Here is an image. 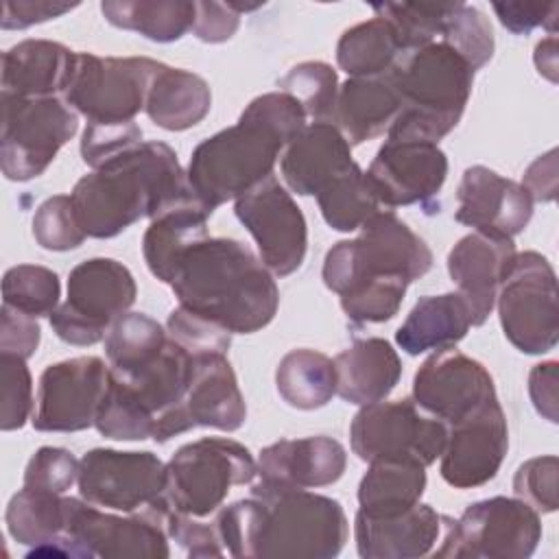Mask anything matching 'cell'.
Returning a JSON list of instances; mask_svg holds the SVG:
<instances>
[{
    "label": "cell",
    "mask_w": 559,
    "mask_h": 559,
    "mask_svg": "<svg viewBox=\"0 0 559 559\" xmlns=\"http://www.w3.org/2000/svg\"><path fill=\"white\" fill-rule=\"evenodd\" d=\"M352 146L332 122L306 124L288 144L280 162L286 186L299 197H310L349 168Z\"/></svg>",
    "instance_id": "cell-26"
},
{
    "label": "cell",
    "mask_w": 559,
    "mask_h": 559,
    "mask_svg": "<svg viewBox=\"0 0 559 559\" xmlns=\"http://www.w3.org/2000/svg\"><path fill=\"white\" fill-rule=\"evenodd\" d=\"M445 518L417 502L395 515L356 513V550L365 559H415L432 552Z\"/></svg>",
    "instance_id": "cell-25"
},
{
    "label": "cell",
    "mask_w": 559,
    "mask_h": 559,
    "mask_svg": "<svg viewBox=\"0 0 559 559\" xmlns=\"http://www.w3.org/2000/svg\"><path fill=\"white\" fill-rule=\"evenodd\" d=\"M557 472L559 461L555 454L528 459L513 476L515 498L531 504L537 513L557 511Z\"/></svg>",
    "instance_id": "cell-49"
},
{
    "label": "cell",
    "mask_w": 559,
    "mask_h": 559,
    "mask_svg": "<svg viewBox=\"0 0 559 559\" xmlns=\"http://www.w3.org/2000/svg\"><path fill=\"white\" fill-rule=\"evenodd\" d=\"M70 199L85 236L114 238L140 218L197 197L177 153L151 140L81 177Z\"/></svg>",
    "instance_id": "cell-3"
},
{
    "label": "cell",
    "mask_w": 559,
    "mask_h": 559,
    "mask_svg": "<svg viewBox=\"0 0 559 559\" xmlns=\"http://www.w3.org/2000/svg\"><path fill=\"white\" fill-rule=\"evenodd\" d=\"M0 164L11 181L39 177L79 129L76 111L59 96L20 98L0 94Z\"/></svg>",
    "instance_id": "cell-10"
},
{
    "label": "cell",
    "mask_w": 559,
    "mask_h": 559,
    "mask_svg": "<svg viewBox=\"0 0 559 559\" xmlns=\"http://www.w3.org/2000/svg\"><path fill=\"white\" fill-rule=\"evenodd\" d=\"M437 557L526 559L542 539L539 513L520 498H487L469 504L459 520L445 518Z\"/></svg>",
    "instance_id": "cell-12"
},
{
    "label": "cell",
    "mask_w": 559,
    "mask_h": 559,
    "mask_svg": "<svg viewBox=\"0 0 559 559\" xmlns=\"http://www.w3.org/2000/svg\"><path fill=\"white\" fill-rule=\"evenodd\" d=\"M426 467L406 461H378L358 485V504L367 515H395L415 507L426 489Z\"/></svg>",
    "instance_id": "cell-35"
},
{
    "label": "cell",
    "mask_w": 559,
    "mask_h": 559,
    "mask_svg": "<svg viewBox=\"0 0 559 559\" xmlns=\"http://www.w3.org/2000/svg\"><path fill=\"white\" fill-rule=\"evenodd\" d=\"M454 2H380L371 4L376 17H384L400 37L404 52L437 41Z\"/></svg>",
    "instance_id": "cell-43"
},
{
    "label": "cell",
    "mask_w": 559,
    "mask_h": 559,
    "mask_svg": "<svg viewBox=\"0 0 559 559\" xmlns=\"http://www.w3.org/2000/svg\"><path fill=\"white\" fill-rule=\"evenodd\" d=\"M210 216L199 199H190L151 218L142 238V253L148 271L159 282L168 284L177 260L207 236Z\"/></svg>",
    "instance_id": "cell-31"
},
{
    "label": "cell",
    "mask_w": 559,
    "mask_h": 559,
    "mask_svg": "<svg viewBox=\"0 0 559 559\" xmlns=\"http://www.w3.org/2000/svg\"><path fill=\"white\" fill-rule=\"evenodd\" d=\"M317 203L323 221L336 231H356L380 210V201L356 162L317 192Z\"/></svg>",
    "instance_id": "cell-39"
},
{
    "label": "cell",
    "mask_w": 559,
    "mask_h": 559,
    "mask_svg": "<svg viewBox=\"0 0 559 559\" xmlns=\"http://www.w3.org/2000/svg\"><path fill=\"white\" fill-rule=\"evenodd\" d=\"M456 201L454 218L489 238L513 240L533 216V199L522 183L487 166H469L463 173Z\"/></svg>",
    "instance_id": "cell-22"
},
{
    "label": "cell",
    "mask_w": 559,
    "mask_h": 559,
    "mask_svg": "<svg viewBox=\"0 0 559 559\" xmlns=\"http://www.w3.org/2000/svg\"><path fill=\"white\" fill-rule=\"evenodd\" d=\"M168 343V332L144 312H124L105 336V354L116 376H131L155 360Z\"/></svg>",
    "instance_id": "cell-38"
},
{
    "label": "cell",
    "mask_w": 559,
    "mask_h": 559,
    "mask_svg": "<svg viewBox=\"0 0 559 559\" xmlns=\"http://www.w3.org/2000/svg\"><path fill=\"white\" fill-rule=\"evenodd\" d=\"M164 496L135 515L120 518L83 498H66V557L105 559H164L170 555L164 515Z\"/></svg>",
    "instance_id": "cell-9"
},
{
    "label": "cell",
    "mask_w": 559,
    "mask_h": 559,
    "mask_svg": "<svg viewBox=\"0 0 559 559\" xmlns=\"http://www.w3.org/2000/svg\"><path fill=\"white\" fill-rule=\"evenodd\" d=\"M142 142V129L135 122L120 124H96L87 122L81 140V157L90 168H100L103 164L120 157Z\"/></svg>",
    "instance_id": "cell-51"
},
{
    "label": "cell",
    "mask_w": 559,
    "mask_h": 559,
    "mask_svg": "<svg viewBox=\"0 0 559 559\" xmlns=\"http://www.w3.org/2000/svg\"><path fill=\"white\" fill-rule=\"evenodd\" d=\"M109 384V367L98 356H76L48 365L37 384L31 424L39 432H79L94 426Z\"/></svg>",
    "instance_id": "cell-17"
},
{
    "label": "cell",
    "mask_w": 559,
    "mask_h": 559,
    "mask_svg": "<svg viewBox=\"0 0 559 559\" xmlns=\"http://www.w3.org/2000/svg\"><path fill=\"white\" fill-rule=\"evenodd\" d=\"M59 277L46 266L17 264L2 277V304L28 317H50L59 306Z\"/></svg>",
    "instance_id": "cell-41"
},
{
    "label": "cell",
    "mask_w": 559,
    "mask_h": 559,
    "mask_svg": "<svg viewBox=\"0 0 559 559\" xmlns=\"http://www.w3.org/2000/svg\"><path fill=\"white\" fill-rule=\"evenodd\" d=\"M304 107L286 92L253 98L238 122L203 140L190 157L188 181L199 203L214 214L273 175L277 155L306 127Z\"/></svg>",
    "instance_id": "cell-1"
},
{
    "label": "cell",
    "mask_w": 559,
    "mask_h": 559,
    "mask_svg": "<svg viewBox=\"0 0 559 559\" xmlns=\"http://www.w3.org/2000/svg\"><path fill=\"white\" fill-rule=\"evenodd\" d=\"M397 111L400 96L386 74L371 79L349 76L338 85L330 122L345 135L349 146H356L389 131Z\"/></svg>",
    "instance_id": "cell-29"
},
{
    "label": "cell",
    "mask_w": 559,
    "mask_h": 559,
    "mask_svg": "<svg viewBox=\"0 0 559 559\" xmlns=\"http://www.w3.org/2000/svg\"><path fill=\"white\" fill-rule=\"evenodd\" d=\"M79 493L85 502L135 513L157 502L166 487V463L153 452L94 448L79 461Z\"/></svg>",
    "instance_id": "cell-15"
},
{
    "label": "cell",
    "mask_w": 559,
    "mask_h": 559,
    "mask_svg": "<svg viewBox=\"0 0 559 559\" xmlns=\"http://www.w3.org/2000/svg\"><path fill=\"white\" fill-rule=\"evenodd\" d=\"M386 76L400 96L386 138L435 144L459 124L474 83L472 66L443 41L404 52Z\"/></svg>",
    "instance_id": "cell-4"
},
{
    "label": "cell",
    "mask_w": 559,
    "mask_h": 559,
    "mask_svg": "<svg viewBox=\"0 0 559 559\" xmlns=\"http://www.w3.org/2000/svg\"><path fill=\"white\" fill-rule=\"evenodd\" d=\"M380 205L428 203L448 177V157L435 142L384 140L365 173Z\"/></svg>",
    "instance_id": "cell-21"
},
{
    "label": "cell",
    "mask_w": 559,
    "mask_h": 559,
    "mask_svg": "<svg viewBox=\"0 0 559 559\" xmlns=\"http://www.w3.org/2000/svg\"><path fill=\"white\" fill-rule=\"evenodd\" d=\"M251 452L227 437H203L181 445L166 463L164 500L170 511L205 518L214 513L234 485L255 480Z\"/></svg>",
    "instance_id": "cell-7"
},
{
    "label": "cell",
    "mask_w": 559,
    "mask_h": 559,
    "mask_svg": "<svg viewBox=\"0 0 559 559\" xmlns=\"http://www.w3.org/2000/svg\"><path fill=\"white\" fill-rule=\"evenodd\" d=\"M260 502L255 557H336L347 542V518L338 500L306 489L253 483Z\"/></svg>",
    "instance_id": "cell-6"
},
{
    "label": "cell",
    "mask_w": 559,
    "mask_h": 559,
    "mask_svg": "<svg viewBox=\"0 0 559 559\" xmlns=\"http://www.w3.org/2000/svg\"><path fill=\"white\" fill-rule=\"evenodd\" d=\"M170 288L186 310L229 334L266 328L280 306V288L264 262L236 238L194 242L175 264Z\"/></svg>",
    "instance_id": "cell-2"
},
{
    "label": "cell",
    "mask_w": 559,
    "mask_h": 559,
    "mask_svg": "<svg viewBox=\"0 0 559 559\" xmlns=\"http://www.w3.org/2000/svg\"><path fill=\"white\" fill-rule=\"evenodd\" d=\"M432 266V251L393 210H378L352 240L336 242L323 260V284L338 297L376 280L415 282Z\"/></svg>",
    "instance_id": "cell-5"
},
{
    "label": "cell",
    "mask_w": 559,
    "mask_h": 559,
    "mask_svg": "<svg viewBox=\"0 0 559 559\" xmlns=\"http://www.w3.org/2000/svg\"><path fill=\"white\" fill-rule=\"evenodd\" d=\"M94 426L107 439L142 441L153 437L155 417L140 404L129 386L109 371V384Z\"/></svg>",
    "instance_id": "cell-40"
},
{
    "label": "cell",
    "mask_w": 559,
    "mask_h": 559,
    "mask_svg": "<svg viewBox=\"0 0 559 559\" xmlns=\"http://www.w3.org/2000/svg\"><path fill=\"white\" fill-rule=\"evenodd\" d=\"M513 240L489 238L485 234L463 236L448 253V273L456 284V293L472 308L474 325H483L496 306L500 282L515 258Z\"/></svg>",
    "instance_id": "cell-24"
},
{
    "label": "cell",
    "mask_w": 559,
    "mask_h": 559,
    "mask_svg": "<svg viewBox=\"0 0 559 559\" xmlns=\"http://www.w3.org/2000/svg\"><path fill=\"white\" fill-rule=\"evenodd\" d=\"M522 188L533 203H550L557 197V148L539 155L524 173Z\"/></svg>",
    "instance_id": "cell-58"
},
{
    "label": "cell",
    "mask_w": 559,
    "mask_h": 559,
    "mask_svg": "<svg viewBox=\"0 0 559 559\" xmlns=\"http://www.w3.org/2000/svg\"><path fill=\"white\" fill-rule=\"evenodd\" d=\"M509 450L507 415L496 400L448 426L441 452V478L454 489H472L489 483Z\"/></svg>",
    "instance_id": "cell-20"
},
{
    "label": "cell",
    "mask_w": 559,
    "mask_h": 559,
    "mask_svg": "<svg viewBox=\"0 0 559 559\" xmlns=\"http://www.w3.org/2000/svg\"><path fill=\"white\" fill-rule=\"evenodd\" d=\"M166 332L173 341L186 347L192 356L199 354H227L231 345V334L218 323L186 310L183 306L175 308L168 314Z\"/></svg>",
    "instance_id": "cell-48"
},
{
    "label": "cell",
    "mask_w": 559,
    "mask_h": 559,
    "mask_svg": "<svg viewBox=\"0 0 559 559\" xmlns=\"http://www.w3.org/2000/svg\"><path fill=\"white\" fill-rule=\"evenodd\" d=\"M33 236L48 251L76 249L87 236L79 225L72 199L57 194L46 199L33 216Z\"/></svg>",
    "instance_id": "cell-47"
},
{
    "label": "cell",
    "mask_w": 559,
    "mask_h": 559,
    "mask_svg": "<svg viewBox=\"0 0 559 559\" xmlns=\"http://www.w3.org/2000/svg\"><path fill=\"white\" fill-rule=\"evenodd\" d=\"M500 24L515 33L528 35L533 28L544 26L548 35H557V20H559V2H493L491 4Z\"/></svg>",
    "instance_id": "cell-52"
},
{
    "label": "cell",
    "mask_w": 559,
    "mask_h": 559,
    "mask_svg": "<svg viewBox=\"0 0 559 559\" xmlns=\"http://www.w3.org/2000/svg\"><path fill=\"white\" fill-rule=\"evenodd\" d=\"M162 61L148 57H98L76 52V68L63 100L96 124L135 122L146 107Z\"/></svg>",
    "instance_id": "cell-13"
},
{
    "label": "cell",
    "mask_w": 559,
    "mask_h": 559,
    "mask_svg": "<svg viewBox=\"0 0 559 559\" xmlns=\"http://www.w3.org/2000/svg\"><path fill=\"white\" fill-rule=\"evenodd\" d=\"M39 345V323L15 308L2 304L0 310V354L31 358Z\"/></svg>",
    "instance_id": "cell-54"
},
{
    "label": "cell",
    "mask_w": 559,
    "mask_h": 559,
    "mask_svg": "<svg viewBox=\"0 0 559 559\" xmlns=\"http://www.w3.org/2000/svg\"><path fill=\"white\" fill-rule=\"evenodd\" d=\"M345 467L347 452L332 437L280 439L260 452L255 483L293 489L325 487L336 483Z\"/></svg>",
    "instance_id": "cell-23"
},
{
    "label": "cell",
    "mask_w": 559,
    "mask_h": 559,
    "mask_svg": "<svg viewBox=\"0 0 559 559\" xmlns=\"http://www.w3.org/2000/svg\"><path fill=\"white\" fill-rule=\"evenodd\" d=\"M472 325V308L461 293L426 295L397 328L395 343L408 356L441 352L454 347Z\"/></svg>",
    "instance_id": "cell-30"
},
{
    "label": "cell",
    "mask_w": 559,
    "mask_h": 559,
    "mask_svg": "<svg viewBox=\"0 0 559 559\" xmlns=\"http://www.w3.org/2000/svg\"><path fill=\"white\" fill-rule=\"evenodd\" d=\"M408 282L404 280H376L341 297L345 317L358 325L384 323L393 319L404 301Z\"/></svg>",
    "instance_id": "cell-46"
},
{
    "label": "cell",
    "mask_w": 559,
    "mask_h": 559,
    "mask_svg": "<svg viewBox=\"0 0 559 559\" xmlns=\"http://www.w3.org/2000/svg\"><path fill=\"white\" fill-rule=\"evenodd\" d=\"M100 11L111 26L159 44L181 39L194 22V2L188 0H107Z\"/></svg>",
    "instance_id": "cell-34"
},
{
    "label": "cell",
    "mask_w": 559,
    "mask_h": 559,
    "mask_svg": "<svg viewBox=\"0 0 559 559\" xmlns=\"http://www.w3.org/2000/svg\"><path fill=\"white\" fill-rule=\"evenodd\" d=\"M496 306L507 341L522 354H546L557 345V275L542 253H515L500 282Z\"/></svg>",
    "instance_id": "cell-11"
},
{
    "label": "cell",
    "mask_w": 559,
    "mask_h": 559,
    "mask_svg": "<svg viewBox=\"0 0 559 559\" xmlns=\"http://www.w3.org/2000/svg\"><path fill=\"white\" fill-rule=\"evenodd\" d=\"M212 107L210 85L194 72L162 66L146 96V116L166 131H186L199 124Z\"/></svg>",
    "instance_id": "cell-32"
},
{
    "label": "cell",
    "mask_w": 559,
    "mask_h": 559,
    "mask_svg": "<svg viewBox=\"0 0 559 559\" xmlns=\"http://www.w3.org/2000/svg\"><path fill=\"white\" fill-rule=\"evenodd\" d=\"M277 87L293 96L312 122H330L338 94V79L332 66L323 61H301L277 81Z\"/></svg>",
    "instance_id": "cell-42"
},
{
    "label": "cell",
    "mask_w": 559,
    "mask_h": 559,
    "mask_svg": "<svg viewBox=\"0 0 559 559\" xmlns=\"http://www.w3.org/2000/svg\"><path fill=\"white\" fill-rule=\"evenodd\" d=\"M79 2H48V0H7L2 4L0 26L4 31H22L33 24H41L76 9Z\"/></svg>",
    "instance_id": "cell-56"
},
{
    "label": "cell",
    "mask_w": 559,
    "mask_h": 559,
    "mask_svg": "<svg viewBox=\"0 0 559 559\" xmlns=\"http://www.w3.org/2000/svg\"><path fill=\"white\" fill-rule=\"evenodd\" d=\"M404 55L397 33L384 17L347 28L336 44V63L352 79L384 76Z\"/></svg>",
    "instance_id": "cell-36"
},
{
    "label": "cell",
    "mask_w": 559,
    "mask_h": 559,
    "mask_svg": "<svg viewBox=\"0 0 559 559\" xmlns=\"http://www.w3.org/2000/svg\"><path fill=\"white\" fill-rule=\"evenodd\" d=\"M496 397L493 378L485 365L452 347L426 358L413 378V402L445 426Z\"/></svg>",
    "instance_id": "cell-19"
},
{
    "label": "cell",
    "mask_w": 559,
    "mask_h": 559,
    "mask_svg": "<svg viewBox=\"0 0 559 559\" xmlns=\"http://www.w3.org/2000/svg\"><path fill=\"white\" fill-rule=\"evenodd\" d=\"M275 384L288 406L299 411L321 408L336 395L334 360L317 349H293L280 360Z\"/></svg>",
    "instance_id": "cell-37"
},
{
    "label": "cell",
    "mask_w": 559,
    "mask_h": 559,
    "mask_svg": "<svg viewBox=\"0 0 559 559\" xmlns=\"http://www.w3.org/2000/svg\"><path fill=\"white\" fill-rule=\"evenodd\" d=\"M439 37V41L454 48L472 66L474 72L493 57L496 41L491 22L480 9L472 4L454 2Z\"/></svg>",
    "instance_id": "cell-44"
},
{
    "label": "cell",
    "mask_w": 559,
    "mask_h": 559,
    "mask_svg": "<svg viewBox=\"0 0 559 559\" xmlns=\"http://www.w3.org/2000/svg\"><path fill=\"white\" fill-rule=\"evenodd\" d=\"M557 362L548 360V362H539L531 369L528 373V395L533 400L535 411L548 419L550 424L559 421L557 415V400H559V378H557Z\"/></svg>",
    "instance_id": "cell-57"
},
{
    "label": "cell",
    "mask_w": 559,
    "mask_h": 559,
    "mask_svg": "<svg viewBox=\"0 0 559 559\" xmlns=\"http://www.w3.org/2000/svg\"><path fill=\"white\" fill-rule=\"evenodd\" d=\"M76 68V52L50 39H24L2 52V94L20 98L63 96Z\"/></svg>",
    "instance_id": "cell-27"
},
{
    "label": "cell",
    "mask_w": 559,
    "mask_h": 559,
    "mask_svg": "<svg viewBox=\"0 0 559 559\" xmlns=\"http://www.w3.org/2000/svg\"><path fill=\"white\" fill-rule=\"evenodd\" d=\"M0 428L17 430L33 417V378L26 358L0 354Z\"/></svg>",
    "instance_id": "cell-45"
},
{
    "label": "cell",
    "mask_w": 559,
    "mask_h": 559,
    "mask_svg": "<svg viewBox=\"0 0 559 559\" xmlns=\"http://www.w3.org/2000/svg\"><path fill=\"white\" fill-rule=\"evenodd\" d=\"M535 66L548 81H557V35H548L535 46Z\"/></svg>",
    "instance_id": "cell-59"
},
{
    "label": "cell",
    "mask_w": 559,
    "mask_h": 559,
    "mask_svg": "<svg viewBox=\"0 0 559 559\" xmlns=\"http://www.w3.org/2000/svg\"><path fill=\"white\" fill-rule=\"evenodd\" d=\"M234 212L255 240L260 260L273 275H290L304 264L308 225L304 212L275 175L238 197Z\"/></svg>",
    "instance_id": "cell-16"
},
{
    "label": "cell",
    "mask_w": 559,
    "mask_h": 559,
    "mask_svg": "<svg viewBox=\"0 0 559 559\" xmlns=\"http://www.w3.org/2000/svg\"><path fill=\"white\" fill-rule=\"evenodd\" d=\"M245 419L247 404L227 354H199L194 356L190 384L181 404L157 417L151 439L166 443L170 437L199 426L234 432Z\"/></svg>",
    "instance_id": "cell-18"
},
{
    "label": "cell",
    "mask_w": 559,
    "mask_h": 559,
    "mask_svg": "<svg viewBox=\"0 0 559 559\" xmlns=\"http://www.w3.org/2000/svg\"><path fill=\"white\" fill-rule=\"evenodd\" d=\"M240 26V13L229 2H194L192 35L205 44H221L234 37Z\"/></svg>",
    "instance_id": "cell-55"
},
{
    "label": "cell",
    "mask_w": 559,
    "mask_h": 559,
    "mask_svg": "<svg viewBox=\"0 0 559 559\" xmlns=\"http://www.w3.org/2000/svg\"><path fill=\"white\" fill-rule=\"evenodd\" d=\"M9 535L35 555H66L61 542L66 531V498L61 493L22 487L7 504L4 513Z\"/></svg>",
    "instance_id": "cell-33"
},
{
    "label": "cell",
    "mask_w": 559,
    "mask_h": 559,
    "mask_svg": "<svg viewBox=\"0 0 559 559\" xmlns=\"http://www.w3.org/2000/svg\"><path fill=\"white\" fill-rule=\"evenodd\" d=\"M138 295L131 271L114 258H90L68 275V297L48 317L52 332L79 347L103 341Z\"/></svg>",
    "instance_id": "cell-8"
},
{
    "label": "cell",
    "mask_w": 559,
    "mask_h": 559,
    "mask_svg": "<svg viewBox=\"0 0 559 559\" xmlns=\"http://www.w3.org/2000/svg\"><path fill=\"white\" fill-rule=\"evenodd\" d=\"M79 478V461L63 448L44 445L26 463L24 487L66 493Z\"/></svg>",
    "instance_id": "cell-50"
},
{
    "label": "cell",
    "mask_w": 559,
    "mask_h": 559,
    "mask_svg": "<svg viewBox=\"0 0 559 559\" xmlns=\"http://www.w3.org/2000/svg\"><path fill=\"white\" fill-rule=\"evenodd\" d=\"M336 395L349 404L384 400L402 378V360L384 338L354 341L334 358Z\"/></svg>",
    "instance_id": "cell-28"
},
{
    "label": "cell",
    "mask_w": 559,
    "mask_h": 559,
    "mask_svg": "<svg viewBox=\"0 0 559 559\" xmlns=\"http://www.w3.org/2000/svg\"><path fill=\"white\" fill-rule=\"evenodd\" d=\"M448 439V426L424 413L413 400L365 404L349 426L354 454L365 463L406 461L432 465Z\"/></svg>",
    "instance_id": "cell-14"
},
{
    "label": "cell",
    "mask_w": 559,
    "mask_h": 559,
    "mask_svg": "<svg viewBox=\"0 0 559 559\" xmlns=\"http://www.w3.org/2000/svg\"><path fill=\"white\" fill-rule=\"evenodd\" d=\"M164 528H166L168 537L179 542V546L190 557H221L225 552L214 524L210 526V524L197 522L190 515L170 511V507L164 515Z\"/></svg>",
    "instance_id": "cell-53"
}]
</instances>
